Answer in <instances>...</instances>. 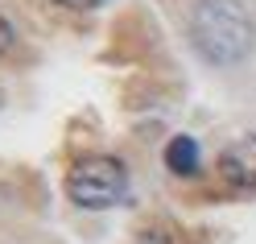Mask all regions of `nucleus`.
I'll list each match as a JSON object with an SVG mask.
<instances>
[{
    "mask_svg": "<svg viewBox=\"0 0 256 244\" xmlns=\"http://www.w3.org/2000/svg\"><path fill=\"white\" fill-rule=\"evenodd\" d=\"M124 190H128V170L120 157H108V153H91L83 161H74L66 174V199L87 211L120 203Z\"/></svg>",
    "mask_w": 256,
    "mask_h": 244,
    "instance_id": "nucleus-2",
    "label": "nucleus"
},
{
    "mask_svg": "<svg viewBox=\"0 0 256 244\" xmlns=\"http://www.w3.org/2000/svg\"><path fill=\"white\" fill-rule=\"evenodd\" d=\"M198 141L194 137H186V133H178V137H170V145H166V166L178 174V178H190V174H198Z\"/></svg>",
    "mask_w": 256,
    "mask_h": 244,
    "instance_id": "nucleus-4",
    "label": "nucleus"
},
{
    "mask_svg": "<svg viewBox=\"0 0 256 244\" xmlns=\"http://www.w3.org/2000/svg\"><path fill=\"white\" fill-rule=\"evenodd\" d=\"M190 42L211 67H236L256 46V25L240 0H198L190 13Z\"/></svg>",
    "mask_w": 256,
    "mask_h": 244,
    "instance_id": "nucleus-1",
    "label": "nucleus"
},
{
    "mask_svg": "<svg viewBox=\"0 0 256 244\" xmlns=\"http://www.w3.org/2000/svg\"><path fill=\"white\" fill-rule=\"evenodd\" d=\"M8 46H12V25H8L4 17H0V54H4Z\"/></svg>",
    "mask_w": 256,
    "mask_h": 244,
    "instance_id": "nucleus-7",
    "label": "nucleus"
},
{
    "mask_svg": "<svg viewBox=\"0 0 256 244\" xmlns=\"http://www.w3.org/2000/svg\"><path fill=\"white\" fill-rule=\"evenodd\" d=\"M58 9H74V13H87V9H100L104 0H54Z\"/></svg>",
    "mask_w": 256,
    "mask_h": 244,
    "instance_id": "nucleus-6",
    "label": "nucleus"
},
{
    "mask_svg": "<svg viewBox=\"0 0 256 244\" xmlns=\"http://www.w3.org/2000/svg\"><path fill=\"white\" fill-rule=\"evenodd\" d=\"M219 174L223 182L236 190H256V133L236 137L228 149L219 153Z\"/></svg>",
    "mask_w": 256,
    "mask_h": 244,
    "instance_id": "nucleus-3",
    "label": "nucleus"
},
{
    "mask_svg": "<svg viewBox=\"0 0 256 244\" xmlns=\"http://www.w3.org/2000/svg\"><path fill=\"white\" fill-rule=\"evenodd\" d=\"M132 244H174L166 227H140V232L132 236Z\"/></svg>",
    "mask_w": 256,
    "mask_h": 244,
    "instance_id": "nucleus-5",
    "label": "nucleus"
}]
</instances>
